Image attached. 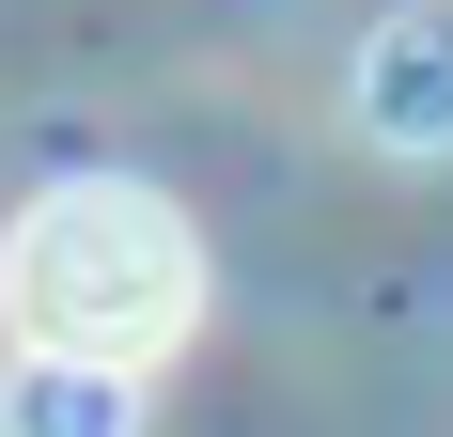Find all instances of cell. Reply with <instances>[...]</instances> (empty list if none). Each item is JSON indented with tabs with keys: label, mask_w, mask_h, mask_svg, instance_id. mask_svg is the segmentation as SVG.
I'll return each mask as SVG.
<instances>
[{
	"label": "cell",
	"mask_w": 453,
	"mask_h": 437,
	"mask_svg": "<svg viewBox=\"0 0 453 437\" xmlns=\"http://www.w3.org/2000/svg\"><path fill=\"white\" fill-rule=\"evenodd\" d=\"M188 328H203V234L141 172H63L0 218V344L16 359H79V375L141 391Z\"/></svg>",
	"instance_id": "1"
},
{
	"label": "cell",
	"mask_w": 453,
	"mask_h": 437,
	"mask_svg": "<svg viewBox=\"0 0 453 437\" xmlns=\"http://www.w3.org/2000/svg\"><path fill=\"white\" fill-rule=\"evenodd\" d=\"M344 110H360L375 157H453V0L375 16L360 63H344Z\"/></svg>",
	"instance_id": "2"
},
{
	"label": "cell",
	"mask_w": 453,
	"mask_h": 437,
	"mask_svg": "<svg viewBox=\"0 0 453 437\" xmlns=\"http://www.w3.org/2000/svg\"><path fill=\"white\" fill-rule=\"evenodd\" d=\"M141 391L126 375H79V359H0V437H126Z\"/></svg>",
	"instance_id": "3"
}]
</instances>
